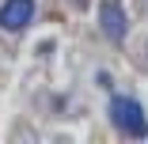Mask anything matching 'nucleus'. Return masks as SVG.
<instances>
[{"mask_svg": "<svg viewBox=\"0 0 148 144\" xmlns=\"http://www.w3.org/2000/svg\"><path fill=\"white\" fill-rule=\"evenodd\" d=\"M110 121L125 136H148V118H144V106L137 99H125V95L110 99Z\"/></svg>", "mask_w": 148, "mask_h": 144, "instance_id": "1", "label": "nucleus"}, {"mask_svg": "<svg viewBox=\"0 0 148 144\" xmlns=\"http://www.w3.org/2000/svg\"><path fill=\"white\" fill-rule=\"evenodd\" d=\"M34 19V0H4L0 4V27L4 31H23Z\"/></svg>", "mask_w": 148, "mask_h": 144, "instance_id": "2", "label": "nucleus"}, {"mask_svg": "<svg viewBox=\"0 0 148 144\" xmlns=\"http://www.w3.org/2000/svg\"><path fill=\"white\" fill-rule=\"evenodd\" d=\"M99 23H103V34H106L110 42H122V38H125V12H122L118 0H103Z\"/></svg>", "mask_w": 148, "mask_h": 144, "instance_id": "3", "label": "nucleus"}]
</instances>
